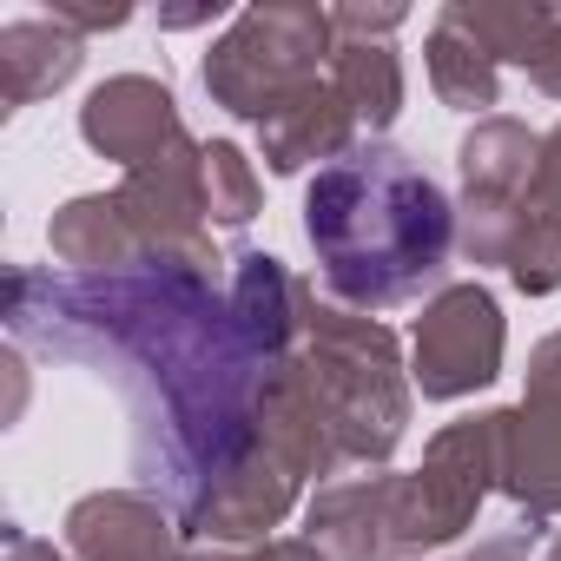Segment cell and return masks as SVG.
Masks as SVG:
<instances>
[{
  "label": "cell",
  "mask_w": 561,
  "mask_h": 561,
  "mask_svg": "<svg viewBox=\"0 0 561 561\" xmlns=\"http://www.w3.org/2000/svg\"><path fill=\"white\" fill-rule=\"evenodd\" d=\"M528 80H535V93H548V100H561V8L548 14V41H541V54H535V67H528Z\"/></svg>",
  "instance_id": "22"
},
{
  "label": "cell",
  "mask_w": 561,
  "mask_h": 561,
  "mask_svg": "<svg viewBox=\"0 0 561 561\" xmlns=\"http://www.w3.org/2000/svg\"><path fill=\"white\" fill-rule=\"evenodd\" d=\"M337 54L331 34V8H298V0H277V8H244L205 54L198 80L205 100L225 106L244 126H264L298 87L324 80Z\"/></svg>",
  "instance_id": "4"
},
{
  "label": "cell",
  "mask_w": 561,
  "mask_h": 561,
  "mask_svg": "<svg viewBox=\"0 0 561 561\" xmlns=\"http://www.w3.org/2000/svg\"><path fill=\"white\" fill-rule=\"evenodd\" d=\"M47 14H54L60 27H73L80 41H87V34H113V27H126V21H133L126 0H54Z\"/></svg>",
  "instance_id": "20"
},
{
  "label": "cell",
  "mask_w": 561,
  "mask_h": 561,
  "mask_svg": "<svg viewBox=\"0 0 561 561\" xmlns=\"http://www.w3.org/2000/svg\"><path fill=\"white\" fill-rule=\"evenodd\" d=\"M528 535H554L561 522V397L522 390L502 410V482H495Z\"/></svg>",
  "instance_id": "11"
},
{
  "label": "cell",
  "mask_w": 561,
  "mask_h": 561,
  "mask_svg": "<svg viewBox=\"0 0 561 561\" xmlns=\"http://www.w3.org/2000/svg\"><path fill=\"white\" fill-rule=\"evenodd\" d=\"M225 8L218 0H205V8H172V14H159V27H205V21H218Z\"/></svg>",
  "instance_id": "26"
},
{
  "label": "cell",
  "mask_w": 561,
  "mask_h": 561,
  "mask_svg": "<svg viewBox=\"0 0 561 561\" xmlns=\"http://www.w3.org/2000/svg\"><path fill=\"white\" fill-rule=\"evenodd\" d=\"M331 80H337V93L364 133H390L403 119V60L390 41H337Z\"/></svg>",
  "instance_id": "17"
},
{
  "label": "cell",
  "mask_w": 561,
  "mask_h": 561,
  "mask_svg": "<svg viewBox=\"0 0 561 561\" xmlns=\"http://www.w3.org/2000/svg\"><path fill=\"white\" fill-rule=\"evenodd\" d=\"M0 561H73V554L41 541V535H27L21 522H8V528H0Z\"/></svg>",
  "instance_id": "24"
},
{
  "label": "cell",
  "mask_w": 561,
  "mask_h": 561,
  "mask_svg": "<svg viewBox=\"0 0 561 561\" xmlns=\"http://www.w3.org/2000/svg\"><path fill=\"white\" fill-rule=\"evenodd\" d=\"M80 139H87L100 159H113L119 172L159 165V159H172L179 146H192L172 87L152 80V73H113V80H100V87L87 93V106H80Z\"/></svg>",
  "instance_id": "9"
},
{
  "label": "cell",
  "mask_w": 561,
  "mask_h": 561,
  "mask_svg": "<svg viewBox=\"0 0 561 561\" xmlns=\"http://www.w3.org/2000/svg\"><path fill=\"white\" fill-rule=\"evenodd\" d=\"M541 159V133H528L522 119L495 113L476 119L456 146V172H462V198H456V251L469 264H508V238H515V205L535 179Z\"/></svg>",
  "instance_id": "6"
},
{
  "label": "cell",
  "mask_w": 561,
  "mask_h": 561,
  "mask_svg": "<svg viewBox=\"0 0 561 561\" xmlns=\"http://www.w3.org/2000/svg\"><path fill=\"white\" fill-rule=\"evenodd\" d=\"M423 67H430V87L449 113H476V119H495L502 106V60L489 47H476L449 14H436L430 41H423Z\"/></svg>",
  "instance_id": "16"
},
{
  "label": "cell",
  "mask_w": 561,
  "mask_h": 561,
  "mask_svg": "<svg viewBox=\"0 0 561 561\" xmlns=\"http://www.w3.org/2000/svg\"><path fill=\"white\" fill-rule=\"evenodd\" d=\"M305 535L331 561H416V489L397 469L318 482V495L305 502Z\"/></svg>",
  "instance_id": "8"
},
{
  "label": "cell",
  "mask_w": 561,
  "mask_h": 561,
  "mask_svg": "<svg viewBox=\"0 0 561 561\" xmlns=\"http://www.w3.org/2000/svg\"><path fill=\"white\" fill-rule=\"evenodd\" d=\"M305 370L318 383L344 469H383L403 449L410 410H416V383H410L397 331L383 318L318 305L311 337H305Z\"/></svg>",
  "instance_id": "3"
},
{
  "label": "cell",
  "mask_w": 561,
  "mask_h": 561,
  "mask_svg": "<svg viewBox=\"0 0 561 561\" xmlns=\"http://www.w3.org/2000/svg\"><path fill=\"white\" fill-rule=\"evenodd\" d=\"M305 238L344 311H397L430 305L449 285L456 205L449 192L383 139H364L351 159L324 165L305 192Z\"/></svg>",
  "instance_id": "2"
},
{
  "label": "cell",
  "mask_w": 561,
  "mask_h": 561,
  "mask_svg": "<svg viewBox=\"0 0 561 561\" xmlns=\"http://www.w3.org/2000/svg\"><path fill=\"white\" fill-rule=\"evenodd\" d=\"M528 390L561 397V331H548V337L528 351Z\"/></svg>",
  "instance_id": "23"
},
{
  "label": "cell",
  "mask_w": 561,
  "mask_h": 561,
  "mask_svg": "<svg viewBox=\"0 0 561 561\" xmlns=\"http://www.w3.org/2000/svg\"><path fill=\"white\" fill-rule=\"evenodd\" d=\"M47 251L73 271V277H106V271H133L146 264L139 225L119 205V192H80L47 218Z\"/></svg>",
  "instance_id": "15"
},
{
  "label": "cell",
  "mask_w": 561,
  "mask_h": 561,
  "mask_svg": "<svg viewBox=\"0 0 561 561\" xmlns=\"http://www.w3.org/2000/svg\"><path fill=\"white\" fill-rule=\"evenodd\" d=\"M456 561H528V528H502V535H482L476 548H462Z\"/></svg>",
  "instance_id": "25"
},
{
  "label": "cell",
  "mask_w": 561,
  "mask_h": 561,
  "mask_svg": "<svg viewBox=\"0 0 561 561\" xmlns=\"http://www.w3.org/2000/svg\"><path fill=\"white\" fill-rule=\"evenodd\" d=\"M80 67H87V41L73 27H60L54 14L8 21L0 27V113L54 100L60 87L80 80Z\"/></svg>",
  "instance_id": "14"
},
{
  "label": "cell",
  "mask_w": 561,
  "mask_h": 561,
  "mask_svg": "<svg viewBox=\"0 0 561 561\" xmlns=\"http://www.w3.org/2000/svg\"><path fill=\"white\" fill-rule=\"evenodd\" d=\"M476 47H489L502 67H535V54H541V41H548V14L554 8H541V0H449L443 8Z\"/></svg>",
  "instance_id": "18"
},
{
  "label": "cell",
  "mask_w": 561,
  "mask_h": 561,
  "mask_svg": "<svg viewBox=\"0 0 561 561\" xmlns=\"http://www.w3.org/2000/svg\"><path fill=\"white\" fill-rule=\"evenodd\" d=\"M0 318L14 344L93 364V377L126 397L133 476L179 515L185 541L264 548L271 528H285L305 476L271 449L264 423L271 383L291 357L277 364L238 331L231 285L185 264H133L106 277L14 264Z\"/></svg>",
  "instance_id": "1"
},
{
  "label": "cell",
  "mask_w": 561,
  "mask_h": 561,
  "mask_svg": "<svg viewBox=\"0 0 561 561\" xmlns=\"http://www.w3.org/2000/svg\"><path fill=\"white\" fill-rule=\"evenodd\" d=\"M205 211L225 231H244L264 211V185H257L244 146H231V139H205Z\"/></svg>",
  "instance_id": "19"
},
{
  "label": "cell",
  "mask_w": 561,
  "mask_h": 561,
  "mask_svg": "<svg viewBox=\"0 0 561 561\" xmlns=\"http://www.w3.org/2000/svg\"><path fill=\"white\" fill-rule=\"evenodd\" d=\"M502 357H508V318L482 277L443 285L410 331V383L430 403H462L489 390L502 377Z\"/></svg>",
  "instance_id": "5"
},
{
  "label": "cell",
  "mask_w": 561,
  "mask_h": 561,
  "mask_svg": "<svg viewBox=\"0 0 561 561\" xmlns=\"http://www.w3.org/2000/svg\"><path fill=\"white\" fill-rule=\"evenodd\" d=\"M67 554L73 561H198L179 535V515L146 489H93L67 508Z\"/></svg>",
  "instance_id": "10"
},
{
  "label": "cell",
  "mask_w": 561,
  "mask_h": 561,
  "mask_svg": "<svg viewBox=\"0 0 561 561\" xmlns=\"http://www.w3.org/2000/svg\"><path fill=\"white\" fill-rule=\"evenodd\" d=\"M502 277L522 298L561 291V126L541 133V159H535V179L515 205V238H508Z\"/></svg>",
  "instance_id": "13"
},
{
  "label": "cell",
  "mask_w": 561,
  "mask_h": 561,
  "mask_svg": "<svg viewBox=\"0 0 561 561\" xmlns=\"http://www.w3.org/2000/svg\"><path fill=\"white\" fill-rule=\"evenodd\" d=\"M357 113L344 106V93H337V80L324 73V80H311V87H298L285 106H277L264 126H257V152H264V165L277 172V179H298V172H324V165H337V159H351L357 152Z\"/></svg>",
  "instance_id": "12"
},
{
  "label": "cell",
  "mask_w": 561,
  "mask_h": 561,
  "mask_svg": "<svg viewBox=\"0 0 561 561\" xmlns=\"http://www.w3.org/2000/svg\"><path fill=\"white\" fill-rule=\"evenodd\" d=\"M410 14L403 8H331V34L337 41H390Z\"/></svg>",
  "instance_id": "21"
},
{
  "label": "cell",
  "mask_w": 561,
  "mask_h": 561,
  "mask_svg": "<svg viewBox=\"0 0 561 561\" xmlns=\"http://www.w3.org/2000/svg\"><path fill=\"white\" fill-rule=\"evenodd\" d=\"M548 561H561V528H554V535H548Z\"/></svg>",
  "instance_id": "28"
},
{
  "label": "cell",
  "mask_w": 561,
  "mask_h": 561,
  "mask_svg": "<svg viewBox=\"0 0 561 561\" xmlns=\"http://www.w3.org/2000/svg\"><path fill=\"white\" fill-rule=\"evenodd\" d=\"M198 561H277V548L264 541V548H244V554H218V548H205Z\"/></svg>",
  "instance_id": "27"
},
{
  "label": "cell",
  "mask_w": 561,
  "mask_h": 561,
  "mask_svg": "<svg viewBox=\"0 0 561 561\" xmlns=\"http://www.w3.org/2000/svg\"><path fill=\"white\" fill-rule=\"evenodd\" d=\"M495 482H502V410L443 423V430L430 436L423 462L410 469L423 554H430V548H449L462 528H476V508L495 495Z\"/></svg>",
  "instance_id": "7"
}]
</instances>
